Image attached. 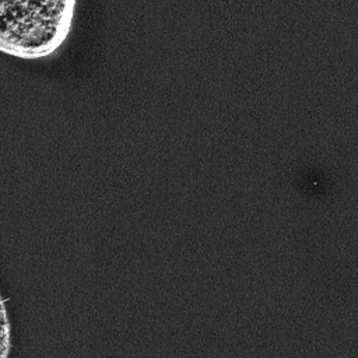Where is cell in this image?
Instances as JSON below:
<instances>
[{"label": "cell", "mask_w": 358, "mask_h": 358, "mask_svg": "<svg viewBox=\"0 0 358 358\" xmlns=\"http://www.w3.org/2000/svg\"><path fill=\"white\" fill-rule=\"evenodd\" d=\"M74 7V0L1 1V52L22 59H39L52 55L69 36Z\"/></svg>", "instance_id": "obj_1"}]
</instances>
